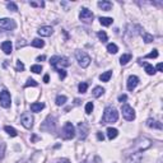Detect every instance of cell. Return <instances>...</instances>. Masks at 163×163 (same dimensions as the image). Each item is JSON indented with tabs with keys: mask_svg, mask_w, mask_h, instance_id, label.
<instances>
[{
	"mask_svg": "<svg viewBox=\"0 0 163 163\" xmlns=\"http://www.w3.org/2000/svg\"><path fill=\"white\" fill-rule=\"evenodd\" d=\"M112 22H113L112 18H108V17H101V18H99V23H101L102 26H105V27L111 26Z\"/></svg>",
	"mask_w": 163,
	"mask_h": 163,
	"instance_id": "obj_20",
	"label": "cell"
},
{
	"mask_svg": "<svg viewBox=\"0 0 163 163\" xmlns=\"http://www.w3.org/2000/svg\"><path fill=\"white\" fill-rule=\"evenodd\" d=\"M52 27H50V26H43V27H41V28L37 31V33L40 34V36H42V37H48V36H51L52 34Z\"/></svg>",
	"mask_w": 163,
	"mask_h": 163,
	"instance_id": "obj_13",
	"label": "cell"
},
{
	"mask_svg": "<svg viewBox=\"0 0 163 163\" xmlns=\"http://www.w3.org/2000/svg\"><path fill=\"white\" fill-rule=\"evenodd\" d=\"M12 42L10 41H4V42L1 43V50L4 51V54H7V55H10L12 54Z\"/></svg>",
	"mask_w": 163,
	"mask_h": 163,
	"instance_id": "obj_15",
	"label": "cell"
},
{
	"mask_svg": "<svg viewBox=\"0 0 163 163\" xmlns=\"http://www.w3.org/2000/svg\"><path fill=\"white\" fill-rule=\"evenodd\" d=\"M146 126L152 127V129H158V130H162V124L156 120H153V119H148L146 120Z\"/></svg>",
	"mask_w": 163,
	"mask_h": 163,
	"instance_id": "obj_16",
	"label": "cell"
},
{
	"mask_svg": "<svg viewBox=\"0 0 163 163\" xmlns=\"http://www.w3.org/2000/svg\"><path fill=\"white\" fill-rule=\"evenodd\" d=\"M75 58H77V60L82 68H87L91 64V58L85 52H83V51H77L75 52Z\"/></svg>",
	"mask_w": 163,
	"mask_h": 163,
	"instance_id": "obj_4",
	"label": "cell"
},
{
	"mask_svg": "<svg viewBox=\"0 0 163 163\" xmlns=\"http://www.w3.org/2000/svg\"><path fill=\"white\" fill-rule=\"evenodd\" d=\"M130 60H131V54H124V55L120 58V64L121 65H126Z\"/></svg>",
	"mask_w": 163,
	"mask_h": 163,
	"instance_id": "obj_23",
	"label": "cell"
},
{
	"mask_svg": "<svg viewBox=\"0 0 163 163\" xmlns=\"http://www.w3.org/2000/svg\"><path fill=\"white\" fill-rule=\"evenodd\" d=\"M10 103H12V98H10V93L7 89H3L0 92V105L4 108H9Z\"/></svg>",
	"mask_w": 163,
	"mask_h": 163,
	"instance_id": "obj_7",
	"label": "cell"
},
{
	"mask_svg": "<svg viewBox=\"0 0 163 163\" xmlns=\"http://www.w3.org/2000/svg\"><path fill=\"white\" fill-rule=\"evenodd\" d=\"M68 101V98L65 96H61V94H59L58 97H56V105L58 106H62V105H65Z\"/></svg>",
	"mask_w": 163,
	"mask_h": 163,
	"instance_id": "obj_27",
	"label": "cell"
},
{
	"mask_svg": "<svg viewBox=\"0 0 163 163\" xmlns=\"http://www.w3.org/2000/svg\"><path fill=\"white\" fill-rule=\"evenodd\" d=\"M119 120V112L115 107L112 106H108L105 108V112H103V117L101 120V124H113Z\"/></svg>",
	"mask_w": 163,
	"mask_h": 163,
	"instance_id": "obj_1",
	"label": "cell"
},
{
	"mask_svg": "<svg viewBox=\"0 0 163 163\" xmlns=\"http://www.w3.org/2000/svg\"><path fill=\"white\" fill-rule=\"evenodd\" d=\"M142 159H143L142 153H140V152H135V153L130 154V156L127 157L125 163H142Z\"/></svg>",
	"mask_w": 163,
	"mask_h": 163,
	"instance_id": "obj_11",
	"label": "cell"
},
{
	"mask_svg": "<svg viewBox=\"0 0 163 163\" xmlns=\"http://www.w3.org/2000/svg\"><path fill=\"white\" fill-rule=\"evenodd\" d=\"M29 5H31V7H40V8H43V7H45V3H43V1H38V3L31 1V3H29Z\"/></svg>",
	"mask_w": 163,
	"mask_h": 163,
	"instance_id": "obj_36",
	"label": "cell"
},
{
	"mask_svg": "<svg viewBox=\"0 0 163 163\" xmlns=\"http://www.w3.org/2000/svg\"><path fill=\"white\" fill-rule=\"evenodd\" d=\"M162 68H163V65L159 62V64L157 65V70H158V72H162Z\"/></svg>",
	"mask_w": 163,
	"mask_h": 163,
	"instance_id": "obj_46",
	"label": "cell"
},
{
	"mask_svg": "<svg viewBox=\"0 0 163 163\" xmlns=\"http://www.w3.org/2000/svg\"><path fill=\"white\" fill-rule=\"evenodd\" d=\"M75 136V129L72 122H66L61 130V138L65 140H70Z\"/></svg>",
	"mask_w": 163,
	"mask_h": 163,
	"instance_id": "obj_2",
	"label": "cell"
},
{
	"mask_svg": "<svg viewBox=\"0 0 163 163\" xmlns=\"http://www.w3.org/2000/svg\"><path fill=\"white\" fill-rule=\"evenodd\" d=\"M43 60H46V56H45V55L38 56V58H37V61H43Z\"/></svg>",
	"mask_w": 163,
	"mask_h": 163,
	"instance_id": "obj_45",
	"label": "cell"
},
{
	"mask_svg": "<svg viewBox=\"0 0 163 163\" xmlns=\"http://www.w3.org/2000/svg\"><path fill=\"white\" fill-rule=\"evenodd\" d=\"M7 7H8V9H9V10H12V12H17V10H18L17 4H15V3H13V1L8 3V4H7Z\"/></svg>",
	"mask_w": 163,
	"mask_h": 163,
	"instance_id": "obj_35",
	"label": "cell"
},
{
	"mask_svg": "<svg viewBox=\"0 0 163 163\" xmlns=\"http://www.w3.org/2000/svg\"><path fill=\"white\" fill-rule=\"evenodd\" d=\"M21 124L23 125L26 129H31L33 126V116L29 112H24L23 115L21 116Z\"/></svg>",
	"mask_w": 163,
	"mask_h": 163,
	"instance_id": "obj_8",
	"label": "cell"
},
{
	"mask_svg": "<svg viewBox=\"0 0 163 163\" xmlns=\"http://www.w3.org/2000/svg\"><path fill=\"white\" fill-rule=\"evenodd\" d=\"M93 108H94V106H93V103H92V102H88V103H87V105H85V113H87V115L92 113Z\"/></svg>",
	"mask_w": 163,
	"mask_h": 163,
	"instance_id": "obj_34",
	"label": "cell"
},
{
	"mask_svg": "<svg viewBox=\"0 0 163 163\" xmlns=\"http://www.w3.org/2000/svg\"><path fill=\"white\" fill-rule=\"evenodd\" d=\"M19 163H32V162H29V161H27V159H24V161H22Z\"/></svg>",
	"mask_w": 163,
	"mask_h": 163,
	"instance_id": "obj_47",
	"label": "cell"
},
{
	"mask_svg": "<svg viewBox=\"0 0 163 163\" xmlns=\"http://www.w3.org/2000/svg\"><path fill=\"white\" fill-rule=\"evenodd\" d=\"M97 36H98V38L102 41V42H106L107 41V34H106L105 31H99L98 33H97Z\"/></svg>",
	"mask_w": 163,
	"mask_h": 163,
	"instance_id": "obj_33",
	"label": "cell"
},
{
	"mask_svg": "<svg viewBox=\"0 0 163 163\" xmlns=\"http://www.w3.org/2000/svg\"><path fill=\"white\" fill-rule=\"evenodd\" d=\"M50 64H51V68L54 70H56L58 69V65H60V66H69L70 61L66 58H62V56H52L50 59Z\"/></svg>",
	"mask_w": 163,
	"mask_h": 163,
	"instance_id": "obj_3",
	"label": "cell"
},
{
	"mask_svg": "<svg viewBox=\"0 0 163 163\" xmlns=\"http://www.w3.org/2000/svg\"><path fill=\"white\" fill-rule=\"evenodd\" d=\"M48 80H50V77H48V74H46L45 77H43V82H45V83H48Z\"/></svg>",
	"mask_w": 163,
	"mask_h": 163,
	"instance_id": "obj_44",
	"label": "cell"
},
{
	"mask_svg": "<svg viewBox=\"0 0 163 163\" xmlns=\"http://www.w3.org/2000/svg\"><path fill=\"white\" fill-rule=\"evenodd\" d=\"M56 119L55 116H47V119L45 120L42 125H41V130H46V131H54L55 130V125H56Z\"/></svg>",
	"mask_w": 163,
	"mask_h": 163,
	"instance_id": "obj_5",
	"label": "cell"
},
{
	"mask_svg": "<svg viewBox=\"0 0 163 163\" xmlns=\"http://www.w3.org/2000/svg\"><path fill=\"white\" fill-rule=\"evenodd\" d=\"M121 112H122V116L125 117V120L127 121H133L135 119V111L133 110V107H130L129 105H122L121 107Z\"/></svg>",
	"mask_w": 163,
	"mask_h": 163,
	"instance_id": "obj_6",
	"label": "cell"
},
{
	"mask_svg": "<svg viewBox=\"0 0 163 163\" xmlns=\"http://www.w3.org/2000/svg\"><path fill=\"white\" fill-rule=\"evenodd\" d=\"M31 72L34 73V74H38V73L42 72V66H41V65H32V66H31Z\"/></svg>",
	"mask_w": 163,
	"mask_h": 163,
	"instance_id": "obj_31",
	"label": "cell"
},
{
	"mask_svg": "<svg viewBox=\"0 0 163 163\" xmlns=\"http://www.w3.org/2000/svg\"><path fill=\"white\" fill-rule=\"evenodd\" d=\"M144 66H145V72L148 75H154L156 74V69H154L153 65L150 64H144Z\"/></svg>",
	"mask_w": 163,
	"mask_h": 163,
	"instance_id": "obj_26",
	"label": "cell"
},
{
	"mask_svg": "<svg viewBox=\"0 0 163 163\" xmlns=\"http://www.w3.org/2000/svg\"><path fill=\"white\" fill-rule=\"evenodd\" d=\"M117 135H119V130L117 129H115V127H108L107 129V138L110 140L115 139Z\"/></svg>",
	"mask_w": 163,
	"mask_h": 163,
	"instance_id": "obj_18",
	"label": "cell"
},
{
	"mask_svg": "<svg viewBox=\"0 0 163 163\" xmlns=\"http://www.w3.org/2000/svg\"><path fill=\"white\" fill-rule=\"evenodd\" d=\"M98 7L101 8L102 10H105V12H108V10H111V8H112V3H111V1H106V0H102V1L98 3Z\"/></svg>",
	"mask_w": 163,
	"mask_h": 163,
	"instance_id": "obj_17",
	"label": "cell"
},
{
	"mask_svg": "<svg viewBox=\"0 0 163 163\" xmlns=\"http://www.w3.org/2000/svg\"><path fill=\"white\" fill-rule=\"evenodd\" d=\"M37 82L36 80H33V79H28L27 80V83H26V87H37Z\"/></svg>",
	"mask_w": 163,
	"mask_h": 163,
	"instance_id": "obj_37",
	"label": "cell"
},
{
	"mask_svg": "<svg viewBox=\"0 0 163 163\" xmlns=\"http://www.w3.org/2000/svg\"><path fill=\"white\" fill-rule=\"evenodd\" d=\"M4 130L10 135V136H17V135H18L17 130H15L14 127H12V126H8V125H7V126H4Z\"/></svg>",
	"mask_w": 163,
	"mask_h": 163,
	"instance_id": "obj_25",
	"label": "cell"
},
{
	"mask_svg": "<svg viewBox=\"0 0 163 163\" xmlns=\"http://www.w3.org/2000/svg\"><path fill=\"white\" fill-rule=\"evenodd\" d=\"M126 99H127V96L126 94H121V96H119V102H126Z\"/></svg>",
	"mask_w": 163,
	"mask_h": 163,
	"instance_id": "obj_40",
	"label": "cell"
},
{
	"mask_svg": "<svg viewBox=\"0 0 163 163\" xmlns=\"http://www.w3.org/2000/svg\"><path fill=\"white\" fill-rule=\"evenodd\" d=\"M156 58H158V51L157 50H153L150 54L144 56V59H156Z\"/></svg>",
	"mask_w": 163,
	"mask_h": 163,
	"instance_id": "obj_32",
	"label": "cell"
},
{
	"mask_svg": "<svg viewBox=\"0 0 163 163\" xmlns=\"http://www.w3.org/2000/svg\"><path fill=\"white\" fill-rule=\"evenodd\" d=\"M103 93H105V89H103L102 87H96V88L92 91V94H93V97H96V98L101 97Z\"/></svg>",
	"mask_w": 163,
	"mask_h": 163,
	"instance_id": "obj_21",
	"label": "cell"
},
{
	"mask_svg": "<svg viewBox=\"0 0 163 163\" xmlns=\"http://www.w3.org/2000/svg\"><path fill=\"white\" fill-rule=\"evenodd\" d=\"M111 77H112V72H111V70H107V72L102 73V74L99 75V79H101L102 82H108Z\"/></svg>",
	"mask_w": 163,
	"mask_h": 163,
	"instance_id": "obj_22",
	"label": "cell"
},
{
	"mask_svg": "<svg viewBox=\"0 0 163 163\" xmlns=\"http://www.w3.org/2000/svg\"><path fill=\"white\" fill-rule=\"evenodd\" d=\"M78 89H79V93H85L87 89H88V84L85 82H82V83H79V85H78Z\"/></svg>",
	"mask_w": 163,
	"mask_h": 163,
	"instance_id": "obj_30",
	"label": "cell"
},
{
	"mask_svg": "<svg viewBox=\"0 0 163 163\" xmlns=\"http://www.w3.org/2000/svg\"><path fill=\"white\" fill-rule=\"evenodd\" d=\"M24 70V64L21 60L17 61V72H23Z\"/></svg>",
	"mask_w": 163,
	"mask_h": 163,
	"instance_id": "obj_38",
	"label": "cell"
},
{
	"mask_svg": "<svg viewBox=\"0 0 163 163\" xmlns=\"http://www.w3.org/2000/svg\"><path fill=\"white\" fill-rule=\"evenodd\" d=\"M138 84H139V78L136 75H130L129 79H127V89L129 91H134Z\"/></svg>",
	"mask_w": 163,
	"mask_h": 163,
	"instance_id": "obj_12",
	"label": "cell"
},
{
	"mask_svg": "<svg viewBox=\"0 0 163 163\" xmlns=\"http://www.w3.org/2000/svg\"><path fill=\"white\" fill-rule=\"evenodd\" d=\"M33 47H37V48H41V47H43L45 46V42H43L41 38H34L33 41H32V43H31Z\"/></svg>",
	"mask_w": 163,
	"mask_h": 163,
	"instance_id": "obj_24",
	"label": "cell"
},
{
	"mask_svg": "<svg viewBox=\"0 0 163 163\" xmlns=\"http://www.w3.org/2000/svg\"><path fill=\"white\" fill-rule=\"evenodd\" d=\"M140 34H142V37L144 38V41H145L146 43L153 42V36H152V34L146 33V32H140Z\"/></svg>",
	"mask_w": 163,
	"mask_h": 163,
	"instance_id": "obj_28",
	"label": "cell"
},
{
	"mask_svg": "<svg viewBox=\"0 0 163 163\" xmlns=\"http://www.w3.org/2000/svg\"><path fill=\"white\" fill-rule=\"evenodd\" d=\"M78 130H79L80 139H85L87 134H88V125H87L85 122H79V125H78Z\"/></svg>",
	"mask_w": 163,
	"mask_h": 163,
	"instance_id": "obj_14",
	"label": "cell"
},
{
	"mask_svg": "<svg viewBox=\"0 0 163 163\" xmlns=\"http://www.w3.org/2000/svg\"><path fill=\"white\" fill-rule=\"evenodd\" d=\"M107 51L110 54H116L119 51V47L115 45V43H108L107 45Z\"/></svg>",
	"mask_w": 163,
	"mask_h": 163,
	"instance_id": "obj_29",
	"label": "cell"
},
{
	"mask_svg": "<svg viewBox=\"0 0 163 163\" xmlns=\"http://www.w3.org/2000/svg\"><path fill=\"white\" fill-rule=\"evenodd\" d=\"M45 108V105L43 103H32L31 105V111L32 112H40L41 110Z\"/></svg>",
	"mask_w": 163,
	"mask_h": 163,
	"instance_id": "obj_19",
	"label": "cell"
},
{
	"mask_svg": "<svg viewBox=\"0 0 163 163\" xmlns=\"http://www.w3.org/2000/svg\"><path fill=\"white\" fill-rule=\"evenodd\" d=\"M58 73H59V77H60V79H65V77H66V72H65L64 69H59L58 70Z\"/></svg>",
	"mask_w": 163,
	"mask_h": 163,
	"instance_id": "obj_39",
	"label": "cell"
},
{
	"mask_svg": "<svg viewBox=\"0 0 163 163\" xmlns=\"http://www.w3.org/2000/svg\"><path fill=\"white\" fill-rule=\"evenodd\" d=\"M79 18H80L82 22H84V23H91V22L93 21L94 15H93V13H92L89 9H87V8H83V9L80 10Z\"/></svg>",
	"mask_w": 163,
	"mask_h": 163,
	"instance_id": "obj_10",
	"label": "cell"
},
{
	"mask_svg": "<svg viewBox=\"0 0 163 163\" xmlns=\"http://www.w3.org/2000/svg\"><path fill=\"white\" fill-rule=\"evenodd\" d=\"M97 139H98L99 142H103V140H105V135H103L101 131H98L97 133Z\"/></svg>",
	"mask_w": 163,
	"mask_h": 163,
	"instance_id": "obj_41",
	"label": "cell"
},
{
	"mask_svg": "<svg viewBox=\"0 0 163 163\" xmlns=\"http://www.w3.org/2000/svg\"><path fill=\"white\" fill-rule=\"evenodd\" d=\"M4 156V144H0V159Z\"/></svg>",
	"mask_w": 163,
	"mask_h": 163,
	"instance_id": "obj_42",
	"label": "cell"
},
{
	"mask_svg": "<svg viewBox=\"0 0 163 163\" xmlns=\"http://www.w3.org/2000/svg\"><path fill=\"white\" fill-rule=\"evenodd\" d=\"M56 163H70L69 159H66V158H62V159H59Z\"/></svg>",
	"mask_w": 163,
	"mask_h": 163,
	"instance_id": "obj_43",
	"label": "cell"
},
{
	"mask_svg": "<svg viewBox=\"0 0 163 163\" xmlns=\"http://www.w3.org/2000/svg\"><path fill=\"white\" fill-rule=\"evenodd\" d=\"M15 27H17V23L13 19H10V18H1L0 19V28L12 31V29H15Z\"/></svg>",
	"mask_w": 163,
	"mask_h": 163,
	"instance_id": "obj_9",
	"label": "cell"
}]
</instances>
